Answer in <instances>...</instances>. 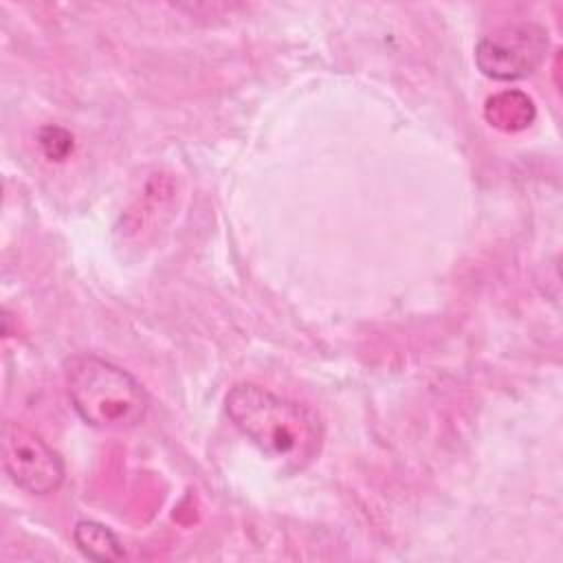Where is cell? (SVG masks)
<instances>
[{
	"label": "cell",
	"mask_w": 563,
	"mask_h": 563,
	"mask_svg": "<svg viewBox=\"0 0 563 563\" xmlns=\"http://www.w3.org/2000/svg\"><path fill=\"white\" fill-rule=\"evenodd\" d=\"M224 405L235 429L282 466L303 468L317 455L321 429L306 407L253 383L233 385Z\"/></svg>",
	"instance_id": "obj_1"
},
{
	"label": "cell",
	"mask_w": 563,
	"mask_h": 563,
	"mask_svg": "<svg viewBox=\"0 0 563 563\" xmlns=\"http://www.w3.org/2000/svg\"><path fill=\"white\" fill-rule=\"evenodd\" d=\"M66 385L77 416L95 429L125 431L145 418L147 396L139 380L101 356H73Z\"/></svg>",
	"instance_id": "obj_2"
},
{
	"label": "cell",
	"mask_w": 563,
	"mask_h": 563,
	"mask_svg": "<svg viewBox=\"0 0 563 563\" xmlns=\"http://www.w3.org/2000/svg\"><path fill=\"white\" fill-rule=\"evenodd\" d=\"M548 44V31L541 24H506L477 42L475 64L497 81L523 79L545 62Z\"/></svg>",
	"instance_id": "obj_3"
},
{
	"label": "cell",
	"mask_w": 563,
	"mask_h": 563,
	"mask_svg": "<svg viewBox=\"0 0 563 563\" xmlns=\"http://www.w3.org/2000/svg\"><path fill=\"white\" fill-rule=\"evenodd\" d=\"M2 466L31 495L55 493L64 482V460L35 431L20 422L2 424Z\"/></svg>",
	"instance_id": "obj_4"
},
{
	"label": "cell",
	"mask_w": 563,
	"mask_h": 563,
	"mask_svg": "<svg viewBox=\"0 0 563 563\" xmlns=\"http://www.w3.org/2000/svg\"><path fill=\"white\" fill-rule=\"evenodd\" d=\"M486 121L501 132H521L534 117V101L521 90H501L486 99L484 103Z\"/></svg>",
	"instance_id": "obj_5"
},
{
	"label": "cell",
	"mask_w": 563,
	"mask_h": 563,
	"mask_svg": "<svg viewBox=\"0 0 563 563\" xmlns=\"http://www.w3.org/2000/svg\"><path fill=\"white\" fill-rule=\"evenodd\" d=\"M73 539H75V545L81 550V554L92 561L106 563V561L123 559V545L119 537L99 521H90V519L77 521L73 530Z\"/></svg>",
	"instance_id": "obj_6"
},
{
	"label": "cell",
	"mask_w": 563,
	"mask_h": 563,
	"mask_svg": "<svg viewBox=\"0 0 563 563\" xmlns=\"http://www.w3.org/2000/svg\"><path fill=\"white\" fill-rule=\"evenodd\" d=\"M37 145L48 161H64L73 152V134L59 125H42L37 132Z\"/></svg>",
	"instance_id": "obj_7"
}]
</instances>
